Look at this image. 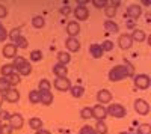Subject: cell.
I'll use <instances>...</instances> for the list:
<instances>
[{
  "label": "cell",
  "mask_w": 151,
  "mask_h": 134,
  "mask_svg": "<svg viewBox=\"0 0 151 134\" xmlns=\"http://www.w3.org/2000/svg\"><path fill=\"white\" fill-rule=\"evenodd\" d=\"M107 77L113 83H115V81H121L124 78H133L134 77V68L129 62H125L122 65H115L109 71Z\"/></svg>",
  "instance_id": "obj_1"
},
{
  "label": "cell",
  "mask_w": 151,
  "mask_h": 134,
  "mask_svg": "<svg viewBox=\"0 0 151 134\" xmlns=\"http://www.w3.org/2000/svg\"><path fill=\"white\" fill-rule=\"evenodd\" d=\"M12 65H14L17 74H18L20 77H21V76H23V77H27V76L32 74V65H30V62H29L27 59L21 57V56L14 57V62H12Z\"/></svg>",
  "instance_id": "obj_2"
},
{
  "label": "cell",
  "mask_w": 151,
  "mask_h": 134,
  "mask_svg": "<svg viewBox=\"0 0 151 134\" xmlns=\"http://www.w3.org/2000/svg\"><path fill=\"white\" fill-rule=\"evenodd\" d=\"M106 112H107V116H112V118H115V119H122L125 115H127V110H125V107L122 104H110L107 108H106Z\"/></svg>",
  "instance_id": "obj_3"
},
{
  "label": "cell",
  "mask_w": 151,
  "mask_h": 134,
  "mask_svg": "<svg viewBox=\"0 0 151 134\" xmlns=\"http://www.w3.org/2000/svg\"><path fill=\"white\" fill-rule=\"evenodd\" d=\"M133 84H134V88H136V89L145 91V89H148V88H150V84H151V78H150V76H147V74L134 76V77H133Z\"/></svg>",
  "instance_id": "obj_4"
},
{
  "label": "cell",
  "mask_w": 151,
  "mask_h": 134,
  "mask_svg": "<svg viewBox=\"0 0 151 134\" xmlns=\"http://www.w3.org/2000/svg\"><path fill=\"white\" fill-rule=\"evenodd\" d=\"M133 107H134V112L137 115H141V116H147L150 113V104L145 100H142V98H137L134 101V105Z\"/></svg>",
  "instance_id": "obj_5"
},
{
  "label": "cell",
  "mask_w": 151,
  "mask_h": 134,
  "mask_svg": "<svg viewBox=\"0 0 151 134\" xmlns=\"http://www.w3.org/2000/svg\"><path fill=\"white\" fill-rule=\"evenodd\" d=\"M73 12H74L76 20H79V21H85L89 18V9H88L86 5H77Z\"/></svg>",
  "instance_id": "obj_6"
},
{
  "label": "cell",
  "mask_w": 151,
  "mask_h": 134,
  "mask_svg": "<svg viewBox=\"0 0 151 134\" xmlns=\"http://www.w3.org/2000/svg\"><path fill=\"white\" fill-rule=\"evenodd\" d=\"M53 86H55V89H58V91H60V92H67V91H70V89H71V81H70V78H68V77L55 78Z\"/></svg>",
  "instance_id": "obj_7"
},
{
  "label": "cell",
  "mask_w": 151,
  "mask_h": 134,
  "mask_svg": "<svg viewBox=\"0 0 151 134\" xmlns=\"http://www.w3.org/2000/svg\"><path fill=\"white\" fill-rule=\"evenodd\" d=\"M92 110V118L97 120H104L107 118V112H106V107L101 104H95L94 107H91Z\"/></svg>",
  "instance_id": "obj_8"
},
{
  "label": "cell",
  "mask_w": 151,
  "mask_h": 134,
  "mask_svg": "<svg viewBox=\"0 0 151 134\" xmlns=\"http://www.w3.org/2000/svg\"><path fill=\"white\" fill-rule=\"evenodd\" d=\"M141 15H142V8L139 5H130L125 9V17L130 20H137Z\"/></svg>",
  "instance_id": "obj_9"
},
{
  "label": "cell",
  "mask_w": 151,
  "mask_h": 134,
  "mask_svg": "<svg viewBox=\"0 0 151 134\" xmlns=\"http://www.w3.org/2000/svg\"><path fill=\"white\" fill-rule=\"evenodd\" d=\"M132 45H133V39H132L130 33L119 35V38H118V47L121 48V50H129V48H132Z\"/></svg>",
  "instance_id": "obj_10"
},
{
  "label": "cell",
  "mask_w": 151,
  "mask_h": 134,
  "mask_svg": "<svg viewBox=\"0 0 151 134\" xmlns=\"http://www.w3.org/2000/svg\"><path fill=\"white\" fill-rule=\"evenodd\" d=\"M8 122H9L12 130H21L23 125H24V119H23V116L20 113H14V115H11Z\"/></svg>",
  "instance_id": "obj_11"
},
{
  "label": "cell",
  "mask_w": 151,
  "mask_h": 134,
  "mask_svg": "<svg viewBox=\"0 0 151 134\" xmlns=\"http://www.w3.org/2000/svg\"><path fill=\"white\" fill-rule=\"evenodd\" d=\"M97 101H98V104H101V105L109 104L112 101V92L107 91V89H100L97 92Z\"/></svg>",
  "instance_id": "obj_12"
},
{
  "label": "cell",
  "mask_w": 151,
  "mask_h": 134,
  "mask_svg": "<svg viewBox=\"0 0 151 134\" xmlns=\"http://www.w3.org/2000/svg\"><path fill=\"white\" fill-rule=\"evenodd\" d=\"M67 33L68 38H77V35L80 33V24L77 21H70L67 24Z\"/></svg>",
  "instance_id": "obj_13"
},
{
  "label": "cell",
  "mask_w": 151,
  "mask_h": 134,
  "mask_svg": "<svg viewBox=\"0 0 151 134\" xmlns=\"http://www.w3.org/2000/svg\"><path fill=\"white\" fill-rule=\"evenodd\" d=\"M17 50H18V48L12 44V42H9V44H6V45L3 47L2 53H3V56H5L6 59H14V57H17Z\"/></svg>",
  "instance_id": "obj_14"
},
{
  "label": "cell",
  "mask_w": 151,
  "mask_h": 134,
  "mask_svg": "<svg viewBox=\"0 0 151 134\" xmlns=\"http://www.w3.org/2000/svg\"><path fill=\"white\" fill-rule=\"evenodd\" d=\"M65 45H67V50L70 53H77L80 50V41L77 38H67Z\"/></svg>",
  "instance_id": "obj_15"
},
{
  "label": "cell",
  "mask_w": 151,
  "mask_h": 134,
  "mask_svg": "<svg viewBox=\"0 0 151 134\" xmlns=\"http://www.w3.org/2000/svg\"><path fill=\"white\" fill-rule=\"evenodd\" d=\"M3 100L8 103H17L20 100V92L14 88H11L6 93H3Z\"/></svg>",
  "instance_id": "obj_16"
},
{
  "label": "cell",
  "mask_w": 151,
  "mask_h": 134,
  "mask_svg": "<svg viewBox=\"0 0 151 134\" xmlns=\"http://www.w3.org/2000/svg\"><path fill=\"white\" fill-rule=\"evenodd\" d=\"M40 103L42 105H52V103H53V93L50 91H40Z\"/></svg>",
  "instance_id": "obj_17"
},
{
  "label": "cell",
  "mask_w": 151,
  "mask_h": 134,
  "mask_svg": "<svg viewBox=\"0 0 151 134\" xmlns=\"http://www.w3.org/2000/svg\"><path fill=\"white\" fill-rule=\"evenodd\" d=\"M53 74L56 76V78H62V77H67L68 76V69L65 65H60V63H56L53 66Z\"/></svg>",
  "instance_id": "obj_18"
},
{
  "label": "cell",
  "mask_w": 151,
  "mask_h": 134,
  "mask_svg": "<svg viewBox=\"0 0 151 134\" xmlns=\"http://www.w3.org/2000/svg\"><path fill=\"white\" fill-rule=\"evenodd\" d=\"M89 53H91V56L94 57V59H100L103 56V50H101V45L100 44H91L89 45Z\"/></svg>",
  "instance_id": "obj_19"
},
{
  "label": "cell",
  "mask_w": 151,
  "mask_h": 134,
  "mask_svg": "<svg viewBox=\"0 0 151 134\" xmlns=\"http://www.w3.org/2000/svg\"><path fill=\"white\" fill-rule=\"evenodd\" d=\"M130 36H132V39L136 41V42H144L147 39V33L144 30H141V29L133 30V33H130Z\"/></svg>",
  "instance_id": "obj_20"
},
{
  "label": "cell",
  "mask_w": 151,
  "mask_h": 134,
  "mask_svg": "<svg viewBox=\"0 0 151 134\" xmlns=\"http://www.w3.org/2000/svg\"><path fill=\"white\" fill-rule=\"evenodd\" d=\"M70 62H71V56H70V53H67V51H59V53H58V63L67 66Z\"/></svg>",
  "instance_id": "obj_21"
},
{
  "label": "cell",
  "mask_w": 151,
  "mask_h": 134,
  "mask_svg": "<svg viewBox=\"0 0 151 134\" xmlns=\"http://www.w3.org/2000/svg\"><path fill=\"white\" fill-rule=\"evenodd\" d=\"M104 29L107 30V33H118L119 32V26L115 21H110V20L104 21Z\"/></svg>",
  "instance_id": "obj_22"
},
{
  "label": "cell",
  "mask_w": 151,
  "mask_h": 134,
  "mask_svg": "<svg viewBox=\"0 0 151 134\" xmlns=\"http://www.w3.org/2000/svg\"><path fill=\"white\" fill-rule=\"evenodd\" d=\"M0 72H2V77H9L11 74H14V72H17V71H15V68H14L12 63H8V65H3L2 68H0Z\"/></svg>",
  "instance_id": "obj_23"
},
{
  "label": "cell",
  "mask_w": 151,
  "mask_h": 134,
  "mask_svg": "<svg viewBox=\"0 0 151 134\" xmlns=\"http://www.w3.org/2000/svg\"><path fill=\"white\" fill-rule=\"evenodd\" d=\"M29 127H30V130H35V131L41 130L42 128V120L40 118H30L29 119Z\"/></svg>",
  "instance_id": "obj_24"
},
{
  "label": "cell",
  "mask_w": 151,
  "mask_h": 134,
  "mask_svg": "<svg viewBox=\"0 0 151 134\" xmlns=\"http://www.w3.org/2000/svg\"><path fill=\"white\" fill-rule=\"evenodd\" d=\"M94 130L97 131V134H107V131H109L104 120H97V124H95Z\"/></svg>",
  "instance_id": "obj_25"
},
{
  "label": "cell",
  "mask_w": 151,
  "mask_h": 134,
  "mask_svg": "<svg viewBox=\"0 0 151 134\" xmlns=\"http://www.w3.org/2000/svg\"><path fill=\"white\" fill-rule=\"evenodd\" d=\"M32 26H33L35 29H42V27L45 26V20H44L41 15H36V17L32 18Z\"/></svg>",
  "instance_id": "obj_26"
},
{
  "label": "cell",
  "mask_w": 151,
  "mask_h": 134,
  "mask_svg": "<svg viewBox=\"0 0 151 134\" xmlns=\"http://www.w3.org/2000/svg\"><path fill=\"white\" fill-rule=\"evenodd\" d=\"M12 86H11V83L8 81V78L6 77H0V93H6L9 89H11Z\"/></svg>",
  "instance_id": "obj_27"
},
{
  "label": "cell",
  "mask_w": 151,
  "mask_h": 134,
  "mask_svg": "<svg viewBox=\"0 0 151 134\" xmlns=\"http://www.w3.org/2000/svg\"><path fill=\"white\" fill-rule=\"evenodd\" d=\"M70 92L74 98H82L83 93H85V89H83V86H71Z\"/></svg>",
  "instance_id": "obj_28"
},
{
  "label": "cell",
  "mask_w": 151,
  "mask_h": 134,
  "mask_svg": "<svg viewBox=\"0 0 151 134\" xmlns=\"http://www.w3.org/2000/svg\"><path fill=\"white\" fill-rule=\"evenodd\" d=\"M12 44H14L17 48H27V45H29V42H27V39L26 38H24V36L21 35V36H18V38L14 41V42H12Z\"/></svg>",
  "instance_id": "obj_29"
},
{
  "label": "cell",
  "mask_w": 151,
  "mask_h": 134,
  "mask_svg": "<svg viewBox=\"0 0 151 134\" xmlns=\"http://www.w3.org/2000/svg\"><path fill=\"white\" fill-rule=\"evenodd\" d=\"M29 101L32 104H38V103H40V91H38V89L30 91L29 92Z\"/></svg>",
  "instance_id": "obj_30"
},
{
  "label": "cell",
  "mask_w": 151,
  "mask_h": 134,
  "mask_svg": "<svg viewBox=\"0 0 151 134\" xmlns=\"http://www.w3.org/2000/svg\"><path fill=\"white\" fill-rule=\"evenodd\" d=\"M52 89V83H50L47 78L40 80V84H38V91H50Z\"/></svg>",
  "instance_id": "obj_31"
},
{
  "label": "cell",
  "mask_w": 151,
  "mask_h": 134,
  "mask_svg": "<svg viewBox=\"0 0 151 134\" xmlns=\"http://www.w3.org/2000/svg\"><path fill=\"white\" fill-rule=\"evenodd\" d=\"M136 134H151V125L150 124H141L137 127Z\"/></svg>",
  "instance_id": "obj_32"
},
{
  "label": "cell",
  "mask_w": 151,
  "mask_h": 134,
  "mask_svg": "<svg viewBox=\"0 0 151 134\" xmlns=\"http://www.w3.org/2000/svg\"><path fill=\"white\" fill-rule=\"evenodd\" d=\"M104 15L107 17V18H113L116 15V8H113V6H110L109 3H107V6L104 8Z\"/></svg>",
  "instance_id": "obj_33"
},
{
  "label": "cell",
  "mask_w": 151,
  "mask_h": 134,
  "mask_svg": "<svg viewBox=\"0 0 151 134\" xmlns=\"http://www.w3.org/2000/svg\"><path fill=\"white\" fill-rule=\"evenodd\" d=\"M80 118H82V119H91V118H92L91 107H83L82 110H80Z\"/></svg>",
  "instance_id": "obj_34"
},
{
  "label": "cell",
  "mask_w": 151,
  "mask_h": 134,
  "mask_svg": "<svg viewBox=\"0 0 151 134\" xmlns=\"http://www.w3.org/2000/svg\"><path fill=\"white\" fill-rule=\"evenodd\" d=\"M41 59H42V51H40V50L30 51V60L32 62H40Z\"/></svg>",
  "instance_id": "obj_35"
},
{
  "label": "cell",
  "mask_w": 151,
  "mask_h": 134,
  "mask_svg": "<svg viewBox=\"0 0 151 134\" xmlns=\"http://www.w3.org/2000/svg\"><path fill=\"white\" fill-rule=\"evenodd\" d=\"M8 78V81L11 83V86H15V84H18L20 83V76L17 74V72H14V74H11L9 77H6Z\"/></svg>",
  "instance_id": "obj_36"
},
{
  "label": "cell",
  "mask_w": 151,
  "mask_h": 134,
  "mask_svg": "<svg viewBox=\"0 0 151 134\" xmlns=\"http://www.w3.org/2000/svg\"><path fill=\"white\" fill-rule=\"evenodd\" d=\"M12 133H14V130L11 128L9 122H6V124H2V125H0V134H12Z\"/></svg>",
  "instance_id": "obj_37"
},
{
  "label": "cell",
  "mask_w": 151,
  "mask_h": 134,
  "mask_svg": "<svg viewBox=\"0 0 151 134\" xmlns=\"http://www.w3.org/2000/svg\"><path fill=\"white\" fill-rule=\"evenodd\" d=\"M79 134H97V131L94 130V127H91V125H83L82 128H80V133Z\"/></svg>",
  "instance_id": "obj_38"
},
{
  "label": "cell",
  "mask_w": 151,
  "mask_h": 134,
  "mask_svg": "<svg viewBox=\"0 0 151 134\" xmlns=\"http://www.w3.org/2000/svg\"><path fill=\"white\" fill-rule=\"evenodd\" d=\"M8 36L12 41H15L18 36H21V29H12L11 32H8Z\"/></svg>",
  "instance_id": "obj_39"
},
{
  "label": "cell",
  "mask_w": 151,
  "mask_h": 134,
  "mask_svg": "<svg viewBox=\"0 0 151 134\" xmlns=\"http://www.w3.org/2000/svg\"><path fill=\"white\" fill-rule=\"evenodd\" d=\"M8 38V30L5 29V26L2 24V21H0V42H5Z\"/></svg>",
  "instance_id": "obj_40"
},
{
  "label": "cell",
  "mask_w": 151,
  "mask_h": 134,
  "mask_svg": "<svg viewBox=\"0 0 151 134\" xmlns=\"http://www.w3.org/2000/svg\"><path fill=\"white\" fill-rule=\"evenodd\" d=\"M101 45V50L103 51H110L112 48H113V42L112 41H103V44H100Z\"/></svg>",
  "instance_id": "obj_41"
},
{
  "label": "cell",
  "mask_w": 151,
  "mask_h": 134,
  "mask_svg": "<svg viewBox=\"0 0 151 134\" xmlns=\"http://www.w3.org/2000/svg\"><path fill=\"white\" fill-rule=\"evenodd\" d=\"M92 5L98 9H104L107 6V2H104V0H92Z\"/></svg>",
  "instance_id": "obj_42"
},
{
  "label": "cell",
  "mask_w": 151,
  "mask_h": 134,
  "mask_svg": "<svg viewBox=\"0 0 151 134\" xmlns=\"http://www.w3.org/2000/svg\"><path fill=\"white\" fill-rule=\"evenodd\" d=\"M9 118H11V113L9 112H6V110H2L0 112V120H9Z\"/></svg>",
  "instance_id": "obj_43"
},
{
  "label": "cell",
  "mask_w": 151,
  "mask_h": 134,
  "mask_svg": "<svg viewBox=\"0 0 151 134\" xmlns=\"http://www.w3.org/2000/svg\"><path fill=\"white\" fill-rule=\"evenodd\" d=\"M6 15H8V9L2 3H0V18H5Z\"/></svg>",
  "instance_id": "obj_44"
},
{
  "label": "cell",
  "mask_w": 151,
  "mask_h": 134,
  "mask_svg": "<svg viewBox=\"0 0 151 134\" xmlns=\"http://www.w3.org/2000/svg\"><path fill=\"white\" fill-rule=\"evenodd\" d=\"M70 9H71V8H70L68 5H67V6H64V8H62V9H60V14H64V15H68V14H70V12H71Z\"/></svg>",
  "instance_id": "obj_45"
},
{
  "label": "cell",
  "mask_w": 151,
  "mask_h": 134,
  "mask_svg": "<svg viewBox=\"0 0 151 134\" xmlns=\"http://www.w3.org/2000/svg\"><path fill=\"white\" fill-rule=\"evenodd\" d=\"M36 134H52V133H50L48 130H42V128H41V130L36 131Z\"/></svg>",
  "instance_id": "obj_46"
},
{
  "label": "cell",
  "mask_w": 151,
  "mask_h": 134,
  "mask_svg": "<svg viewBox=\"0 0 151 134\" xmlns=\"http://www.w3.org/2000/svg\"><path fill=\"white\" fill-rule=\"evenodd\" d=\"M3 101H5V100H3V95H2V93H0V105H2V104H3Z\"/></svg>",
  "instance_id": "obj_47"
},
{
  "label": "cell",
  "mask_w": 151,
  "mask_h": 134,
  "mask_svg": "<svg viewBox=\"0 0 151 134\" xmlns=\"http://www.w3.org/2000/svg\"><path fill=\"white\" fill-rule=\"evenodd\" d=\"M119 134H133V133H129V131H122V133H119Z\"/></svg>",
  "instance_id": "obj_48"
},
{
  "label": "cell",
  "mask_w": 151,
  "mask_h": 134,
  "mask_svg": "<svg viewBox=\"0 0 151 134\" xmlns=\"http://www.w3.org/2000/svg\"><path fill=\"white\" fill-rule=\"evenodd\" d=\"M0 125H2V120H0Z\"/></svg>",
  "instance_id": "obj_49"
}]
</instances>
